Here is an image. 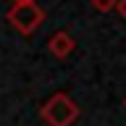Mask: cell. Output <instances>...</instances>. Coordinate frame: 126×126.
I'll return each mask as SVG.
<instances>
[{
  "instance_id": "6da1fadb",
  "label": "cell",
  "mask_w": 126,
  "mask_h": 126,
  "mask_svg": "<svg viewBox=\"0 0 126 126\" xmlns=\"http://www.w3.org/2000/svg\"><path fill=\"white\" fill-rule=\"evenodd\" d=\"M79 113V102L74 97H68L66 92H55L50 100L42 102V108H39V118H42V124L47 126H74L76 124Z\"/></svg>"
},
{
  "instance_id": "52a82bcc",
  "label": "cell",
  "mask_w": 126,
  "mask_h": 126,
  "mask_svg": "<svg viewBox=\"0 0 126 126\" xmlns=\"http://www.w3.org/2000/svg\"><path fill=\"white\" fill-rule=\"evenodd\" d=\"M124 108H126V97H124Z\"/></svg>"
},
{
  "instance_id": "8992f818",
  "label": "cell",
  "mask_w": 126,
  "mask_h": 126,
  "mask_svg": "<svg viewBox=\"0 0 126 126\" xmlns=\"http://www.w3.org/2000/svg\"><path fill=\"white\" fill-rule=\"evenodd\" d=\"M11 3H32V0H11Z\"/></svg>"
},
{
  "instance_id": "3957f363",
  "label": "cell",
  "mask_w": 126,
  "mask_h": 126,
  "mask_svg": "<svg viewBox=\"0 0 126 126\" xmlns=\"http://www.w3.org/2000/svg\"><path fill=\"white\" fill-rule=\"evenodd\" d=\"M47 50H50L55 58H61V61H63V58H68V55L76 50V39L71 37L68 32L61 29V32H55L53 37L47 39Z\"/></svg>"
},
{
  "instance_id": "7a4b0ae2",
  "label": "cell",
  "mask_w": 126,
  "mask_h": 126,
  "mask_svg": "<svg viewBox=\"0 0 126 126\" xmlns=\"http://www.w3.org/2000/svg\"><path fill=\"white\" fill-rule=\"evenodd\" d=\"M8 24L13 26L18 34L24 37H32L34 32L45 24V11L32 0V3H13V5L8 8Z\"/></svg>"
},
{
  "instance_id": "277c9868",
  "label": "cell",
  "mask_w": 126,
  "mask_h": 126,
  "mask_svg": "<svg viewBox=\"0 0 126 126\" xmlns=\"http://www.w3.org/2000/svg\"><path fill=\"white\" fill-rule=\"evenodd\" d=\"M92 8L97 13H110V11H116V0H89Z\"/></svg>"
},
{
  "instance_id": "5b68a950",
  "label": "cell",
  "mask_w": 126,
  "mask_h": 126,
  "mask_svg": "<svg viewBox=\"0 0 126 126\" xmlns=\"http://www.w3.org/2000/svg\"><path fill=\"white\" fill-rule=\"evenodd\" d=\"M116 11H118V16L126 21V0H116Z\"/></svg>"
}]
</instances>
